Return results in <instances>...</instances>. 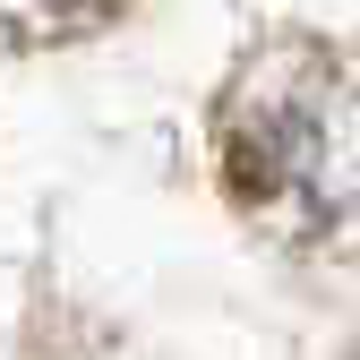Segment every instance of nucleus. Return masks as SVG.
<instances>
[{"mask_svg":"<svg viewBox=\"0 0 360 360\" xmlns=\"http://www.w3.org/2000/svg\"><path fill=\"white\" fill-rule=\"evenodd\" d=\"M120 0H0V34L9 43H69L86 26H103Z\"/></svg>","mask_w":360,"mask_h":360,"instance_id":"obj_2","label":"nucleus"},{"mask_svg":"<svg viewBox=\"0 0 360 360\" xmlns=\"http://www.w3.org/2000/svg\"><path fill=\"white\" fill-rule=\"evenodd\" d=\"M352 360H360V352H352Z\"/></svg>","mask_w":360,"mask_h":360,"instance_id":"obj_3","label":"nucleus"},{"mask_svg":"<svg viewBox=\"0 0 360 360\" xmlns=\"http://www.w3.org/2000/svg\"><path fill=\"white\" fill-rule=\"evenodd\" d=\"M214 163L249 223L309 249L360 214V60L283 34L232 69L214 103Z\"/></svg>","mask_w":360,"mask_h":360,"instance_id":"obj_1","label":"nucleus"}]
</instances>
